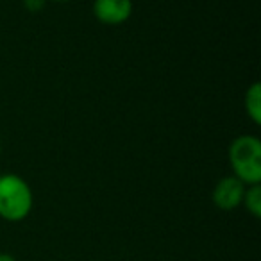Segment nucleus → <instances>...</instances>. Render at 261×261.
<instances>
[{
  "mask_svg": "<svg viewBox=\"0 0 261 261\" xmlns=\"http://www.w3.org/2000/svg\"><path fill=\"white\" fill-rule=\"evenodd\" d=\"M229 161L234 177L245 186L261 182V142L257 136L243 135L232 140L229 147Z\"/></svg>",
  "mask_w": 261,
  "mask_h": 261,
  "instance_id": "obj_1",
  "label": "nucleus"
},
{
  "mask_svg": "<svg viewBox=\"0 0 261 261\" xmlns=\"http://www.w3.org/2000/svg\"><path fill=\"white\" fill-rule=\"evenodd\" d=\"M33 190L16 174L0 175V218L22 222L33 210Z\"/></svg>",
  "mask_w": 261,
  "mask_h": 261,
  "instance_id": "obj_2",
  "label": "nucleus"
},
{
  "mask_svg": "<svg viewBox=\"0 0 261 261\" xmlns=\"http://www.w3.org/2000/svg\"><path fill=\"white\" fill-rule=\"evenodd\" d=\"M247 186L234 175L220 179L213 190V204L222 211H232L242 206Z\"/></svg>",
  "mask_w": 261,
  "mask_h": 261,
  "instance_id": "obj_3",
  "label": "nucleus"
},
{
  "mask_svg": "<svg viewBox=\"0 0 261 261\" xmlns=\"http://www.w3.org/2000/svg\"><path fill=\"white\" fill-rule=\"evenodd\" d=\"M93 15L106 25H120L133 15V0H95Z\"/></svg>",
  "mask_w": 261,
  "mask_h": 261,
  "instance_id": "obj_4",
  "label": "nucleus"
},
{
  "mask_svg": "<svg viewBox=\"0 0 261 261\" xmlns=\"http://www.w3.org/2000/svg\"><path fill=\"white\" fill-rule=\"evenodd\" d=\"M245 111L249 118L256 125L261 123V86L259 83L250 84V88L245 93Z\"/></svg>",
  "mask_w": 261,
  "mask_h": 261,
  "instance_id": "obj_5",
  "label": "nucleus"
},
{
  "mask_svg": "<svg viewBox=\"0 0 261 261\" xmlns=\"http://www.w3.org/2000/svg\"><path fill=\"white\" fill-rule=\"evenodd\" d=\"M242 204L247 207V211H249L254 218H259L261 217V186L259 185L247 186Z\"/></svg>",
  "mask_w": 261,
  "mask_h": 261,
  "instance_id": "obj_6",
  "label": "nucleus"
},
{
  "mask_svg": "<svg viewBox=\"0 0 261 261\" xmlns=\"http://www.w3.org/2000/svg\"><path fill=\"white\" fill-rule=\"evenodd\" d=\"M47 0H23V6L29 13H40L45 8Z\"/></svg>",
  "mask_w": 261,
  "mask_h": 261,
  "instance_id": "obj_7",
  "label": "nucleus"
},
{
  "mask_svg": "<svg viewBox=\"0 0 261 261\" xmlns=\"http://www.w3.org/2000/svg\"><path fill=\"white\" fill-rule=\"evenodd\" d=\"M0 261H16V257L8 252H0Z\"/></svg>",
  "mask_w": 261,
  "mask_h": 261,
  "instance_id": "obj_8",
  "label": "nucleus"
},
{
  "mask_svg": "<svg viewBox=\"0 0 261 261\" xmlns=\"http://www.w3.org/2000/svg\"><path fill=\"white\" fill-rule=\"evenodd\" d=\"M52 2H70V0H52Z\"/></svg>",
  "mask_w": 261,
  "mask_h": 261,
  "instance_id": "obj_9",
  "label": "nucleus"
},
{
  "mask_svg": "<svg viewBox=\"0 0 261 261\" xmlns=\"http://www.w3.org/2000/svg\"><path fill=\"white\" fill-rule=\"evenodd\" d=\"M0 149H2V147H0Z\"/></svg>",
  "mask_w": 261,
  "mask_h": 261,
  "instance_id": "obj_10",
  "label": "nucleus"
}]
</instances>
